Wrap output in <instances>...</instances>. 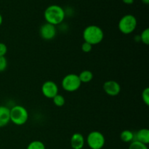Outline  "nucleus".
I'll return each instance as SVG.
<instances>
[{
  "mask_svg": "<svg viewBox=\"0 0 149 149\" xmlns=\"http://www.w3.org/2000/svg\"><path fill=\"white\" fill-rule=\"evenodd\" d=\"M52 101H53L54 105L57 107H62L65 105V99L62 95H60L58 93V95L55 96V97L52 98Z\"/></svg>",
  "mask_w": 149,
  "mask_h": 149,
  "instance_id": "2eb2a0df",
  "label": "nucleus"
},
{
  "mask_svg": "<svg viewBox=\"0 0 149 149\" xmlns=\"http://www.w3.org/2000/svg\"><path fill=\"white\" fill-rule=\"evenodd\" d=\"M120 139L125 143H131L135 139V134L129 130H125L120 134Z\"/></svg>",
  "mask_w": 149,
  "mask_h": 149,
  "instance_id": "4468645a",
  "label": "nucleus"
},
{
  "mask_svg": "<svg viewBox=\"0 0 149 149\" xmlns=\"http://www.w3.org/2000/svg\"><path fill=\"white\" fill-rule=\"evenodd\" d=\"M29 112L20 105H15L10 109V122L17 126H22L28 122Z\"/></svg>",
  "mask_w": 149,
  "mask_h": 149,
  "instance_id": "7ed1b4c3",
  "label": "nucleus"
},
{
  "mask_svg": "<svg viewBox=\"0 0 149 149\" xmlns=\"http://www.w3.org/2000/svg\"><path fill=\"white\" fill-rule=\"evenodd\" d=\"M2 23H3V17H2V15L0 14V26L2 24Z\"/></svg>",
  "mask_w": 149,
  "mask_h": 149,
  "instance_id": "b1692460",
  "label": "nucleus"
},
{
  "mask_svg": "<svg viewBox=\"0 0 149 149\" xmlns=\"http://www.w3.org/2000/svg\"><path fill=\"white\" fill-rule=\"evenodd\" d=\"M129 149H148V146L146 144L142 143L138 141H133L131 142L130 145L129 146Z\"/></svg>",
  "mask_w": 149,
  "mask_h": 149,
  "instance_id": "a211bd4d",
  "label": "nucleus"
},
{
  "mask_svg": "<svg viewBox=\"0 0 149 149\" xmlns=\"http://www.w3.org/2000/svg\"><path fill=\"white\" fill-rule=\"evenodd\" d=\"M46 23L53 26H58L63 22L65 17V13L62 7L57 4L49 5L45 9L44 13Z\"/></svg>",
  "mask_w": 149,
  "mask_h": 149,
  "instance_id": "f257e3e1",
  "label": "nucleus"
},
{
  "mask_svg": "<svg viewBox=\"0 0 149 149\" xmlns=\"http://www.w3.org/2000/svg\"><path fill=\"white\" fill-rule=\"evenodd\" d=\"M84 42L91 45H96L102 42L104 38L103 29L96 25H90L84 29L82 33Z\"/></svg>",
  "mask_w": 149,
  "mask_h": 149,
  "instance_id": "f03ea898",
  "label": "nucleus"
},
{
  "mask_svg": "<svg viewBox=\"0 0 149 149\" xmlns=\"http://www.w3.org/2000/svg\"><path fill=\"white\" fill-rule=\"evenodd\" d=\"M105 93L109 96H116L120 93L121 86L114 80H109L104 82L103 86Z\"/></svg>",
  "mask_w": 149,
  "mask_h": 149,
  "instance_id": "1a4fd4ad",
  "label": "nucleus"
},
{
  "mask_svg": "<svg viewBox=\"0 0 149 149\" xmlns=\"http://www.w3.org/2000/svg\"><path fill=\"white\" fill-rule=\"evenodd\" d=\"M138 26L137 19L133 15L127 14L124 15L118 23V29L123 34H130L136 29Z\"/></svg>",
  "mask_w": 149,
  "mask_h": 149,
  "instance_id": "20e7f679",
  "label": "nucleus"
},
{
  "mask_svg": "<svg viewBox=\"0 0 149 149\" xmlns=\"http://www.w3.org/2000/svg\"><path fill=\"white\" fill-rule=\"evenodd\" d=\"M85 140L82 134L75 132L71 138V146L73 149H82L84 146Z\"/></svg>",
  "mask_w": 149,
  "mask_h": 149,
  "instance_id": "9d476101",
  "label": "nucleus"
},
{
  "mask_svg": "<svg viewBox=\"0 0 149 149\" xmlns=\"http://www.w3.org/2000/svg\"><path fill=\"white\" fill-rule=\"evenodd\" d=\"M92 49H93V45L87 43V42H83V44L81 45V50H82V52H85V53H89V52H91Z\"/></svg>",
  "mask_w": 149,
  "mask_h": 149,
  "instance_id": "412c9836",
  "label": "nucleus"
},
{
  "mask_svg": "<svg viewBox=\"0 0 149 149\" xmlns=\"http://www.w3.org/2000/svg\"><path fill=\"white\" fill-rule=\"evenodd\" d=\"M26 149H46L45 145L40 141H33L28 145Z\"/></svg>",
  "mask_w": 149,
  "mask_h": 149,
  "instance_id": "dca6fc26",
  "label": "nucleus"
},
{
  "mask_svg": "<svg viewBox=\"0 0 149 149\" xmlns=\"http://www.w3.org/2000/svg\"><path fill=\"white\" fill-rule=\"evenodd\" d=\"M122 1L126 4H132L134 3V0H122Z\"/></svg>",
  "mask_w": 149,
  "mask_h": 149,
  "instance_id": "5701e85b",
  "label": "nucleus"
},
{
  "mask_svg": "<svg viewBox=\"0 0 149 149\" xmlns=\"http://www.w3.org/2000/svg\"><path fill=\"white\" fill-rule=\"evenodd\" d=\"M87 143L90 149H102L106 143V139L102 132L92 131L87 137Z\"/></svg>",
  "mask_w": 149,
  "mask_h": 149,
  "instance_id": "423d86ee",
  "label": "nucleus"
},
{
  "mask_svg": "<svg viewBox=\"0 0 149 149\" xmlns=\"http://www.w3.org/2000/svg\"><path fill=\"white\" fill-rule=\"evenodd\" d=\"M140 41L146 45H148L149 44V29L147 28L145 30L141 32L140 35Z\"/></svg>",
  "mask_w": 149,
  "mask_h": 149,
  "instance_id": "f3484780",
  "label": "nucleus"
},
{
  "mask_svg": "<svg viewBox=\"0 0 149 149\" xmlns=\"http://www.w3.org/2000/svg\"><path fill=\"white\" fill-rule=\"evenodd\" d=\"M39 34L44 40H52L56 36L57 29L53 25L45 23L39 29Z\"/></svg>",
  "mask_w": 149,
  "mask_h": 149,
  "instance_id": "6e6552de",
  "label": "nucleus"
},
{
  "mask_svg": "<svg viewBox=\"0 0 149 149\" xmlns=\"http://www.w3.org/2000/svg\"><path fill=\"white\" fill-rule=\"evenodd\" d=\"M134 141H138L142 143L148 145L149 143V130L147 128H143L139 130L135 134V139Z\"/></svg>",
  "mask_w": 149,
  "mask_h": 149,
  "instance_id": "f8f14e48",
  "label": "nucleus"
},
{
  "mask_svg": "<svg viewBox=\"0 0 149 149\" xmlns=\"http://www.w3.org/2000/svg\"><path fill=\"white\" fill-rule=\"evenodd\" d=\"M61 84L64 90L68 93H74L80 88L81 82L78 74H68L63 78Z\"/></svg>",
  "mask_w": 149,
  "mask_h": 149,
  "instance_id": "39448f33",
  "label": "nucleus"
},
{
  "mask_svg": "<svg viewBox=\"0 0 149 149\" xmlns=\"http://www.w3.org/2000/svg\"><path fill=\"white\" fill-rule=\"evenodd\" d=\"M141 97H142V100L143 101V103H145L146 106L149 105V88L148 87H146L142 92V94H141Z\"/></svg>",
  "mask_w": 149,
  "mask_h": 149,
  "instance_id": "6ab92c4d",
  "label": "nucleus"
},
{
  "mask_svg": "<svg viewBox=\"0 0 149 149\" xmlns=\"http://www.w3.org/2000/svg\"><path fill=\"white\" fill-rule=\"evenodd\" d=\"M142 1L146 4H148L149 3V0H142Z\"/></svg>",
  "mask_w": 149,
  "mask_h": 149,
  "instance_id": "393cba45",
  "label": "nucleus"
},
{
  "mask_svg": "<svg viewBox=\"0 0 149 149\" xmlns=\"http://www.w3.org/2000/svg\"><path fill=\"white\" fill-rule=\"evenodd\" d=\"M78 76L81 83H89L93 79V74L90 70H84Z\"/></svg>",
  "mask_w": 149,
  "mask_h": 149,
  "instance_id": "ddd939ff",
  "label": "nucleus"
},
{
  "mask_svg": "<svg viewBox=\"0 0 149 149\" xmlns=\"http://www.w3.org/2000/svg\"><path fill=\"white\" fill-rule=\"evenodd\" d=\"M10 122V109L4 106H0V128L7 126Z\"/></svg>",
  "mask_w": 149,
  "mask_h": 149,
  "instance_id": "9b49d317",
  "label": "nucleus"
},
{
  "mask_svg": "<svg viewBox=\"0 0 149 149\" xmlns=\"http://www.w3.org/2000/svg\"><path fill=\"white\" fill-rule=\"evenodd\" d=\"M7 60L5 56H0V72L4 71L7 68Z\"/></svg>",
  "mask_w": 149,
  "mask_h": 149,
  "instance_id": "aec40b11",
  "label": "nucleus"
},
{
  "mask_svg": "<svg viewBox=\"0 0 149 149\" xmlns=\"http://www.w3.org/2000/svg\"><path fill=\"white\" fill-rule=\"evenodd\" d=\"M7 52V47L4 43L0 42V56H5Z\"/></svg>",
  "mask_w": 149,
  "mask_h": 149,
  "instance_id": "4be33fe9",
  "label": "nucleus"
},
{
  "mask_svg": "<svg viewBox=\"0 0 149 149\" xmlns=\"http://www.w3.org/2000/svg\"><path fill=\"white\" fill-rule=\"evenodd\" d=\"M59 88L56 83L53 81H45L42 85V93L45 97L52 99L56 95L58 94Z\"/></svg>",
  "mask_w": 149,
  "mask_h": 149,
  "instance_id": "0eeeda50",
  "label": "nucleus"
}]
</instances>
